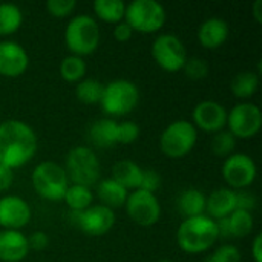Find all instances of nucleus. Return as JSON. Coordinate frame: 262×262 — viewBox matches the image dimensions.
I'll return each mask as SVG.
<instances>
[{
  "label": "nucleus",
  "mask_w": 262,
  "mask_h": 262,
  "mask_svg": "<svg viewBox=\"0 0 262 262\" xmlns=\"http://www.w3.org/2000/svg\"><path fill=\"white\" fill-rule=\"evenodd\" d=\"M38 140L34 129L21 120L0 123V164L18 169L29 163L37 152Z\"/></svg>",
  "instance_id": "nucleus-1"
},
{
  "label": "nucleus",
  "mask_w": 262,
  "mask_h": 262,
  "mask_svg": "<svg viewBox=\"0 0 262 262\" xmlns=\"http://www.w3.org/2000/svg\"><path fill=\"white\" fill-rule=\"evenodd\" d=\"M218 241L216 223L207 215L186 218L177 230L180 249L189 255H198L209 250Z\"/></svg>",
  "instance_id": "nucleus-2"
},
{
  "label": "nucleus",
  "mask_w": 262,
  "mask_h": 262,
  "mask_svg": "<svg viewBox=\"0 0 262 262\" xmlns=\"http://www.w3.org/2000/svg\"><path fill=\"white\" fill-rule=\"evenodd\" d=\"M64 45L71 55L84 57L97 51L100 45V26L88 14H78L69 20L64 29Z\"/></svg>",
  "instance_id": "nucleus-3"
},
{
  "label": "nucleus",
  "mask_w": 262,
  "mask_h": 262,
  "mask_svg": "<svg viewBox=\"0 0 262 262\" xmlns=\"http://www.w3.org/2000/svg\"><path fill=\"white\" fill-rule=\"evenodd\" d=\"M140 103L138 86L124 78L112 80L103 88L100 98L101 111L109 117H124L130 114Z\"/></svg>",
  "instance_id": "nucleus-4"
},
{
  "label": "nucleus",
  "mask_w": 262,
  "mask_h": 262,
  "mask_svg": "<svg viewBox=\"0 0 262 262\" xmlns=\"http://www.w3.org/2000/svg\"><path fill=\"white\" fill-rule=\"evenodd\" d=\"M31 181L35 193L46 201H61L69 187L64 167L54 161L38 163L32 170Z\"/></svg>",
  "instance_id": "nucleus-5"
},
{
  "label": "nucleus",
  "mask_w": 262,
  "mask_h": 262,
  "mask_svg": "<svg viewBox=\"0 0 262 262\" xmlns=\"http://www.w3.org/2000/svg\"><path fill=\"white\" fill-rule=\"evenodd\" d=\"M66 175L72 184L92 187L100 181L101 166L94 149L88 146L72 147L66 157Z\"/></svg>",
  "instance_id": "nucleus-6"
},
{
  "label": "nucleus",
  "mask_w": 262,
  "mask_h": 262,
  "mask_svg": "<svg viewBox=\"0 0 262 262\" xmlns=\"http://www.w3.org/2000/svg\"><path fill=\"white\" fill-rule=\"evenodd\" d=\"M166 18V9L157 0H134L126 5L124 21L132 28L134 32H157L164 26Z\"/></svg>",
  "instance_id": "nucleus-7"
},
{
  "label": "nucleus",
  "mask_w": 262,
  "mask_h": 262,
  "mask_svg": "<svg viewBox=\"0 0 262 262\" xmlns=\"http://www.w3.org/2000/svg\"><path fill=\"white\" fill-rule=\"evenodd\" d=\"M198 140V130L187 120L172 121L160 137V149L169 158H183L192 152Z\"/></svg>",
  "instance_id": "nucleus-8"
},
{
  "label": "nucleus",
  "mask_w": 262,
  "mask_h": 262,
  "mask_svg": "<svg viewBox=\"0 0 262 262\" xmlns=\"http://www.w3.org/2000/svg\"><path fill=\"white\" fill-rule=\"evenodd\" d=\"M155 63L166 72H177L184 68L187 61V51L181 38L172 32L160 34L150 48Z\"/></svg>",
  "instance_id": "nucleus-9"
},
{
  "label": "nucleus",
  "mask_w": 262,
  "mask_h": 262,
  "mask_svg": "<svg viewBox=\"0 0 262 262\" xmlns=\"http://www.w3.org/2000/svg\"><path fill=\"white\" fill-rule=\"evenodd\" d=\"M229 132L236 140H249L259 134L262 127V112L258 104L241 101L227 112Z\"/></svg>",
  "instance_id": "nucleus-10"
},
{
  "label": "nucleus",
  "mask_w": 262,
  "mask_h": 262,
  "mask_svg": "<svg viewBox=\"0 0 262 262\" xmlns=\"http://www.w3.org/2000/svg\"><path fill=\"white\" fill-rule=\"evenodd\" d=\"M221 173L232 190H246L253 184L258 175V167L253 158L247 154L238 152L227 157L223 163Z\"/></svg>",
  "instance_id": "nucleus-11"
},
{
  "label": "nucleus",
  "mask_w": 262,
  "mask_h": 262,
  "mask_svg": "<svg viewBox=\"0 0 262 262\" xmlns=\"http://www.w3.org/2000/svg\"><path fill=\"white\" fill-rule=\"evenodd\" d=\"M124 209L127 216L141 227H150L160 221L161 206L157 200L155 193L137 189L127 195L124 203Z\"/></svg>",
  "instance_id": "nucleus-12"
},
{
  "label": "nucleus",
  "mask_w": 262,
  "mask_h": 262,
  "mask_svg": "<svg viewBox=\"0 0 262 262\" xmlns=\"http://www.w3.org/2000/svg\"><path fill=\"white\" fill-rule=\"evenodd\" d=\"M72 221L89 236H103L115 226V212L106 206L95 204L81 212H72Z\"/></svg>",
  "instance_id": "nucleus-13"
},
{
  "label": "nucleus",
  "mask_w": 262,
  "mask_h": 262,
  "mask_svg": "<svg viewBox=\"0 0 262 262\" xmlns=\"http://www.w3.org/2000/svg\"><path fill=\"white\" fill-rule=\"evenodd\" d=\"M192 120L195 129H201L207 134H216L226 129L227 111L226 107L213 100L200 101L192 112Z\"/></svg>",
  "instance_id": "nucleus-14"
},
{
  "label": "nucleus",
  "mask_w": 262,
  "mask_h": 262,
  "mask_svg": "<svg viewBox=\"0 0 262 262\" xmlns=\"http://www.w3.org/2000/svg\"><path fill=\"white\" fill-rule=\"evenodd\" d=\"M32 212L26 200L17 195L0 198V227L3 230H20L31 221Z\"/></svg>",
  "instance_id": "nucleus-15"
},
{
  "label": "nucleus",
  "mask_w": 262,
  "mask_h": 262,
  "mask_svg": "<svg viewBox=\"0 0 262 262\" xmlns=\"http://www.w3.org/2000/svg\"><path fill=\"white\" fill-rule=\"evenodd\" d=\"M29 66V55L26 49L12 40L0 41V75L17 78L26 72Z\"/></svg>",
  "instance_id": "nucleus-16"
},
{
  "label": "nucleus",
  "mask_w": 262,
  "mask_h": 262,
  "mask_svg": "<svg viewBox=\"0 0 262 262\" xmlns=\"http://www.w3.org/2000/svg\"><path fill=\"white\" fill-rule=\"evenodd\" d=\"M29 253L28 236L20 230H0V261L21 262Z\"/></svg>",
  "instance_id": "nucleus-17"
},
{
  "label": "nucleus",
  "mask_w": 262,
  "mask_h": 262,
  "mask_svg": "<svg viewBox=\"0 0 262 262\" xmlns=\"http://www.w3.org/2000/svg\"><path fill=\"white\" fill-rule=\"evenodd\" d=\"M229 23L220 17H210L204 20L198 28V41L206 49H218L229 38Z\"/></svg>",
  "instance_id": "nucleus-18"
},
{
  "label": "nucleus",
  "mask_w": 262,
  "mask_h": 262,
  "mask_svg": "<svg viewBox=\"0 0 262 262\" xmlns=\"http://www.w3.org/2000/svg\"><path fill=\"white\" fill-rule=\"evenodd\" d=\"M233 210H236V190L221 187L206 198V215L213 221L227 218Z\"/></svg>",
  "instance_id": "nucleus-19"
},
{
  "label": "nucleus",
  "mask_w": 262,
  "mask_h": 262,
  "mask_svg": "<svg viewBox=\"0 0 262 262\" xmlns=\"http://www.w3.org/2000/svg\"><path fill=\"white\" fill-rule=\"evenodd\" d=\"M117 127L118 123L112 118H100L94 121L88 130V140L94 147L111 149L117 146Z\"/></svg>",
  "instance_id": "nucleus-20"
},
{
  "label": "nucleus",
  "mask_w": 262,
  "mask_h": 262,
  "mask_svg": "<svg viewBox=\"0 0 262 262\" xmlns=\"http://www.w3.org/2000/svg\"><path fill=\"white\" fill-rule=\"evenodd\" d=\"M143 169L132 160H120L112 166V180L121 184L127 192L140 189Z\"/></svg>",
  "instance_id": "nucleus-21"
},
{
  "label": "nucleus",
  "mask_w": 262,
  "mask_h": 262,
  "mask_svg": "<svg viewBox=\"0 0 262 262\" xmlns=\"http://www.w3.org/2000/svg\"><path fill=\"white\" fill-rule=\"evenodd\" d=\"M127 195V190L112 178H104L97 183V196L100 198L101 206H106L112 210L124 207Z\"/></svg>",
  "instance_id": "nucleus-22"
},
{
  "label": "nucleus",
  "mask_w": 262,
  "mask_h": 262,
  "mask_svg": "<svg viewBox=\"0 0 262 262\" xmlns=\"http://www.w3.org/2000/svg\"><path fill=\"white\" fill-rule=\"evenodd\" d=\"M206 195L198 189H187L180 193L177 206L180 213L186 218L206 215Z\"/></svg>",
  "instance_id": "nucleus-23"
},
{
  "label": "nucleus",
  "mask_w": 262,
  "mask_h": 262,
  "mask_svg": "<svg viewBox=\"0 0 262 262\" xmlns=\"http://www.w3.org/2000/svg\"><path fill=\"white\" fill-rule=\"evenodd\" d=\"M259 88V74L253 71H243L232 78L230 91L239 100H247L256 94Z\"/></svg>",
  "instance_id": "nucleus-24"
},
{
  "label": "nucleus",
  "mask_w": 262,
  "mask_h": 262,
  "mask_svg": "<svg viewBox=\"0 0 262 262\" xmlns=\"http://www.w3.org/2000/svg\"><path fill=\"white\" fill-rule=\"evenodd\" d=\"M23 23L21 9L14 3H0V37L15 34Z\"/></svg>",
  "instance_id": "nucleus-25"
},
{
  "label": "nucleus",
  "mask_w": 262,
  "mask_h": 262,
  "mask_svg": "<svg viewBox=\"0 0 262 262\" xmlns=\"http://www.w3.org/2000/svg\"><path fill=\"white\" fill-rule=\"evenodd\" d=\"M126 3L121 0H95L94 12L95 15L106 23H120L124 20Z\"/></svg>",
  "instance_id": "nucleus-26"
},
{
  "label": "nucleus",
  "mask_w": 262,
  "mask_h": 262,
  "mask_svg": "<svg viewBox=\"0 0 262 262\" xmlns=\"http://www.w3.org/2000/svg\"><path fill=\"white\" fill-rule=\"evenodd\" d=\"M63 201L68 204V207L72 212H81L92 206L94 193L89 187L78 186V184H69L66 189V193L63 196Z\"/></svg>",
  "instance_id": "nucleus-27"
},
{
  "label": "nucleus",
  "mask_w": 262,
  "mask_h": 262,
  "mask_svg": "<svg viewBox=\"0 0 262 262\" xmlns=\"http://www.w3.org/2000/svg\"><path fill=\"white\" fill-rule=\"evenodd\" d=\"M227 224L230 238H246L253 230V215L252 212L236 209L227 216Z\"/></svg>",
  "instance_id": "nucleus-28"
},
{
  "label": "nucleus",
  "mask_w": 262,
  "mask_h": 262,
  "mask_svg": "<svg viewBox=\"0 0 262 262\" xmlns=\"http://www.w3.org/2000/svg\"><path fill=\"white\" fill-rule=\"evenodd\" d=\"M60 75L68 83H78L86 75V61L77 55H68L60 63Z\"/></svg>",
  "instance_id": "nucleus-29"
},
{
  "label": "nucleus",
  "mask_w": 262,
  "mask_h": 262,
  "mask_svg": "<svg viewBox=\"0 0 262 262\" xmlns=\"http://www.w3.org/2000/svg\"><path fill=\"white\" fill-rule=\"evenodd\" d=\"M104 84L95 78H83L75 86V95L78 101L84 104H98Z\"/></svg>",
  "instance_id": "nucleus-30"
},
{
  "label": "nucleus",
  "mask_w": 262,
  "mask_h": 262,
  "mask_svg": "<svg viewBox=\"0 0 262 262\" xmlns=\"http://www.w3.org/2000/svg\"><path fill=\"white\" fill-rule=\"evenodd\" d=\"M235 146H236V138L226 129L216 132L212 138V143H210L212 152L220 158L230 157L235 150Z\"/></svg>",
  "instance_id": "nucleus-31"
},
{
  "label": "nucleus",
  "mask_w": 262,
  "mask_h": 262,
  "mask_svg": "<svg viewBox=\"0 0 262 262\" xmlns=\"http://www.w3.org/2000/svg\"><path fill=\"white\" fill-rule=\"evenodd\" d=\"M184 74L187 78L190 80H203L209 75V64L204 58H200V57H190L187 58V61L184 63V68H183Z\"/></svg>",
  "instance_id": "nucleus-32"
},
{
  "label": "nucleus",
  "mask_w": 262,
  "mask_h": 262,
  "mask_svg": "<svg viewBox=\"0 0 262 262\" xmlns=\"http://www.w3.org/2000/svg\"><path fill=\"white\" fill-rule=\"evenodd\" d=\"M241 252L233 244H223L213 250L206 262H241Z\"/></svg>",
  "instance_id": "nucleus-33"
},
{
  "label": "nucleus",
  "mask_w": 262,
  "mask_h": 262,
  "mask_svg": "<svg viewBox=\"0 0 262 262\" xmlns=\"http://www.w3.org/2000/svg\"><path fill=\"white\" fill-rule=\"evenodd\" d=\"M140 137V126L135 121L118 123L117 127V143L118 144H132Z\"/></svg>",
  "instance_id": "nucleus-34"
},
{
  "label": "nucleus",
  "mask_w": 262,
  "mask_h": 262,
  "mask_svg": "<svg viewBox=\"0 0 262 262\" xmlns=\"http://www.w3.org/2000/svg\"><path fill=\"white\" fill-rule=\"evenodd\" d=\"M77 8L75 0H48L46 2V9L52 17L57 18H64L71 15Z\"/></svg>",
  "instance_id": "nucleus-35"
},
{
  "label": "nucleus",
  "mask_w": 262,
  "mask_h": 262,
  "mask_svg": "<svg viewBox=\"0 0 262 262\" xmlns=\"http://www.w3.org/2000/svg\"><path fill=\"white\" fill-rule=\"evenodd\" d=\"M161 186V177L158 175L157 170L154 169H143V175H141V183H140V189L155 193Z\"/></svg>",
  "instance_id": "nucleus-36"
},
{
  "label": "nucleus",
  "mask_w": 262,
  "mask_h": 262,
  "mask_svg": "<svg viewBox=\"0 0 262 262\" xmlns=\"http://www.w3.org/2000/svg\"><path fill=\"white\" fill-rule=\"evenodd\" d=\"M256 204L258 200L253 193L247 190H236V209L252 212L253 209H256Z\"/></svg>",
  "instance_id": "nucleus-37"
},
{
  "label": "nucleus",
  "mask_w": 262,
  "mask_h": 262,
  "mask_svg": "<svg viewBox=\"0 0 262 262\" xmlns=\"http://www.w3.org/2000/svg\"><path fill=\"white\" fill-rule=\"evenodd\" d=\"M28 243H29V250H37V252H41L48 247L49 244V238L45 232H34L29 238H28Z\"/></svg>",
  "instance_id": "nucleus-38"
},
{
  "label": "nucleus",
  "mask_w": 262,
  "mask_h": 262,
  "mask_svg": "<svg viewBox=\"0 0 262 262\" xmlns=\"http://www.w3.org/2000/svg\"><path fill=\"white\" fill-rule=\"evenodd\" d=\"M114 37H115V40L117 41H120V43H124V41H129L130 38H132V34H134V31H132V28L123 20V21H120V23H117L115 25V28H114Z\"/></svg>",
  "instance_id": "nucleus-39"
},
{
  "label": "nucleus",
  "mask_w": 262,
  "mask_h": 262,
  "mask_svg": "<svg viewBox=\"0 0 262 262\" xmlns=\"http://www.w3.org/2000/svg\"><path fill=\"white\" fill-rule=\"evenodd\" d=\"M12 181H14V170L0 164V192L8 190Z\"/></svg>",
  "instance_id": "nucleus-40"
},
{
  "label": "nucleus",
  "mask_w": 262,
  "mask_h": 262,
  "mask_svg": "<svg viewBox=\"0 0 262 262\" xmlns=\"http://www.w3.org/2000/svg\"><path fill=\"white\" fill-rule=\"evenodd\" d=\"M252 256L255 262H262V235L258 233L252 243Z\"/></svg>",
  "instance_id": "nucleus-41"
},
{
  "label": "nucleus",
  "mask_w": 262,
  "mask_h": 262,
  "mask_svg": "<svg viewBox=\"0 0 262 262\" xmlns=\"http://www.w3.org/2000/svg\"><path fill=\"white\" fill-rule=\"evenodd\" d=\"M253 17L258 23H262V0H256L253 5Z\"/></svg>",
  "instance_id": "nucleus-42"
},
{
  "label": "nucleus",
  "mask_w": 262,
  "mask_h": 262,
  "mask_svg": "<svg viewBox=\"0 0 262 262\" xmlns=\"http://www.w3.org/2000/svg\"><path fill=\"white\" fill-rule=\"evenodd\" d=\"M160 262H173V261H167V259H164V261H160Z\"/></svg>",
  "instance_id": "nucleus-43"
}]
</instances>
